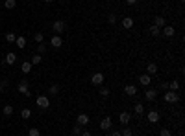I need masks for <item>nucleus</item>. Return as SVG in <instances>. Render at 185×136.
I'll list each match as a JSON object with an SVG mask.
<instances>
[{"instance_id":"nucleus-1","label":"nucleus","mask_w":185,"mask_h":136,"mask_svg":"<svg viewBox=\"0 0 185 136\" xmlns=\"http://www.w3.org/2000/svg\"><path fill=\"white\" fill-rule=\"evenodd\" d=\"M163 99H165V103H178V101H180V96H178V92L165 90V94H163Z\"/></svg>"},{"instance_id":"nucleus-2","label":"nucleus","mask_w":185,"mask_h":136,"mask_svg":"<svg viewBox=\"0 0 185 136\" xmlns=\"http://www.w3.org/2000/svg\"><path fill=\"white\" fill-rule=\"evenodd\" d=\"M35 103H37L39 109H48V107H50V98H48V96H37V98H35Z\"/></svg>"},{"instance_id":"nucleus-3","label":"nucleus","mask_w":185,"mask_h":136,"mask_svg":"<svg viewBox=\"0 0 185 136\" xmlns=\"http://www.w3.org/2000/svg\"><path fill=\"white\" fill-rule=\"evenodd\" d=\"M104 81H106V77H104L102 72H96V74H93V77H91V83H93L95 87H102Z\"/></svg>"},{"instance_id":"nucleus-4","label":"nucleus","mask_w":185,"mask_h":136,"mask_svg":"<svg viewBox=\"0 0 185 136\" xmlns=\"http://www.w3.org/2000/svg\"><path fill=\"white\" fill-rule=\"evenodd\" d=\"M89 122H91V118H89V114H87V112H82V114H78V116H76V123H78V125H82V127H87V125H89Z\"/></svg>"},{"instance_id":"nucleus-5","label":"nucleus","mask_w":185,"mask_h":136,"mask_svg":"<svg viewBox=\"0 0 185 136\" xmlns=\"http://www.w3.org/2000/svg\"><path fill=\"white\" fill-rule=\"evenodd\" d=\"M52 29H54L56 35H59V33H63V31L67 29V24H65L63 20H56V22L52 24Z\"/></svg>"},{"instance_id":"nucleus-6","label":"nucleus","mask_w":185,"mask_h":136,"mask_svg":"<svg viewBox=\"0 0 185 136\" xmlns=\"http://www.w3.org/2000/svg\"><path fill=\"white\" fill-rule=\"evenodd\" d=\"M146 118H148L150 123H158V122L161 120V114H159V111H148V112H146Z\"/></svg>"},{"instance_id":"nucleus-7","label":"nucleus","mask_w":185,"mask_h":136,"mask_svg":"<svg viewBox=\"0 0 185 136\" xmlns=\"http://www.w3.org/2000/svg\"><path fill=\"white\" fill-rule=\"evenodd\" d=\"M111 127H113V120H111L109 116H106V118L100 120V129H102V131H109Z\"/></svg>"},{"instance_id":"nucleus-8","label":"nucleus","mask_w":185,"mask_h":136,"mask_svg":"<svg viewBox=\"0 0 185 136\" xmlns=\"http://www.w3.org/2000/svg\"><path fill=\"white\" fill-rule=\"evenodd\" d=\"M50 46H52V48H61V46H63L61 35H56V33H54V37L50 39Z\"/></svg>"},{"instance_id":"nucleus-9","label":"nucleus","mask_w":185,"mask_h":136,"mask_svg":"<svg viewBox=\"0 0 185 136\" xmlns=\"http://www.w3.org/2000/svg\"><path fill=\"white\" fill-rule=\"evenodd\" d=\"M139 83H141L143 87H150V83H152V76H148V74H141V76H139Z\"/></svg>"},{"instance_id":"nucleus-10","label":"nucleus","mask_w":185,"mask_h":136,"mask_svg":"<svg viewBox=\"0 0 185 136\" xmlns=\"http://www.w3.org/2000/svg\"><path fill=\"white\" fill-rule=\"evenodd\" d=\"M17 90H19L20 94L30 92V88H28V81H26V79H20V81H19V85H17Z\"/></svg>"},{"instance_id":"nucleus-11","label":"nucleus","mask_w":185,"mask_h":136,"mask_svg":"<svg viewBox=\"0 0 185 136\" xmlns=\"http://www.w3.org/2000/svg\"><path fill=\"white\" fill-rule=\"evenodd\" d=\"M120 24H122V28H124V29H132L135 22H133V18H132V17H124Z\"/></svg>"},{"instance_id":"nucleus-12","label":"nucleus","mask_w":185,"mask_h":136,"mask_svg":"<svg viewBox=\"0 0 185 136\" xmlns=\"http://www.w3.org/2000/svg\"><path fill=\"white\" fill-rule=\"evenodd\" d=\"M163 35H165L167 39L174 37V35H176V29H174V26H163Z\"/></svg>"},{"instance_id":"nucleus-13","label":"nucleus","mask_w":185,"mask_h":136,"mask_svg":"<svg viewBox=\"0 0 185 136\" xmlns=\"http://www.w3.org/2000/svg\"><path fill=\"white\" fill-rule=\"evenodd\" d=\"M156 96H158V90H156V88H146V92H145L146 101H154V99H156Z\"/></svg>"},{"instance_id":"nucleus-14","label":"nucleus","mask_w":185,"mask_h":136,"mask_svg":"<svg viewBox=\"0 0 185 136\" xmlns=\"http://www.w3.org/2000/svg\"><path fill=\"white\" fill-rule=\"evenodd\" d=\"M130 120H132V114H130V112H120V114H119V122H120L122 125H128Z\"/></svg>"},{"instance_id":"nucleus-15","label":"nucleus","mask_w":185,"mask_h":136,"mask_svg":"<svg viewBox=\"0 0 185 136\" xmlns=\"http://www.w3.org/2000/svg\"><path fill=\"white\" fill-rule=\"evenodd\" d=\"M32 68H33V64H32L30 61H24V63L20 64V72H22V74H30Z\"/></svg>"},{"instance_id":"nucleus-16","label":"nucleus","mask_w":185,"mask_h":136,"mask_svg":"<svg viewBox=\"0 0 185 136\" xmlns=\"http://www.w3.org/2000/svg\"><path fill=\"white\" fill-rule=\"evenodd\" d=\"M124 94L126 96H135L137 94V87L135 85H126L124 87Z\"/></svg>"},{"instance_id":"nucleus-17","label":"nucleus","mask_w":185,"mask_h":136,"mask_svg":"<svg viewBox=\"0 0 185 136\" xmlns=\"http://www.w3.org/2000/svg\"><path fill=\"white\" fill-rule=\"evenodd\" d=\"M154 26H158L159 29H161L163 26H167V22H165V17H161V15H158V17L154 18Z\"/></svg>"},{"instance_id":"nucleus-18","label":"nucleus","mask_w":185,"mask_h":136,"mask_svg":"<svg viewBox=\"0 0 185 136\" xmlns=\"http://www.w3.org/2000/svg\"><path fill=\"white\" fill-rule=\"evenodd\" d=\"M7 64H15V61H17V53H13V52H9V53H6V59H4Z\"/></svg>"},{"instance_id":"nucleus-19","label":"nucleus","mask_w":185,"mask_h":136,"mask_svg":"<svg viewBox=\"0 0 185 136\" xmlns=\"http://www.w3.org/2000/svg\"><path fill=\"white\" fill-rule=\"evenodd\" d=\"M146 74H148V76L158 74V64H156V63H148V64H146Z\"/></svg>"},{"instance_id":"nucleus-20","label":"nucleus","mask_w":185,"mask_h":136,"mask_svg":"<svg viewBox=\"0 0 185 136\" xmlns=\"http://www.w3.org/2000/svg\"><path fill=\"white\" fill-rule=\"evenodd\" d=\"M15 44H17V48L24 50V48H26V37H17V39H15Z\"/></svg>"},{"instance_id":"nucleus-21","label":"nucleus","mask_w":185,"mask_h":136,"mask_svg":"<svg viewBox=\"0 0 185 136\" xmlns=\"http://www.w3.org/2000/svg\"><path fill=\"white\" fill-rule=\"evenodd\" d=\"M41 61H43V55H41V53H33V55H32V61H30V63H32V64L35 66V64H41Z\"/></svg>"},{"instance_id":"nucleus-22","label":"nucleus","mask_w":185,"mask_h":136,"mask_svg":"<svg viewBox=\"0 0 185 136\" xmlns=\"http://www.w3.org/2000/svg\"><path fill=\"white\" fill-rule=\"evenodd\" d=\"M133 112H135V114H145V105H143V103H135Z\"/></svg>"},{"instance_id":"nucleus-23","label":"nucleus","mask_w":185,"mask_h":136,"mask_svg":"<svg viewBox=\"0 0 185 136\" xmlns=\"http://www.w3.org/2000/svg\"><path fill=\"white\" fill-rule=\"evenodd\" d=\"M159 33H161V29L152 24V26H150V35H152V37H159Z\"/></svg>"},{"instance_id":"nucleus-24","label":"nucleus","mask_w":185,"mask_h":136,"mask_svg":"<svg viewBox=\"0 0 185 136\" xmlns=\"http://www.w3.org/2000/svg\"><path fill=\"white\" fill-rule=\"evenodd\" d=\"M169 90L178 92V90H180V83H178V81H170V83H169Z\"/></svg>"},{"instance_id":"nucleus-25","label":"nucleus","mask_w":185,"mask_h":136,"mask_svg":"<svg viewBox=\"0 0 185 136\" xmlns=\"http://www.w3.org/2000/svg\"><path fill=\"white\" fill-rule=\"evenodd\" d=\"M59 92V85H50V88H48V96H56Z\"/></svg>"},{"instance_id":"nucleus-26","label":"nucleus","mask_w":185,"mask_h":136,"mask_svg":"<svg viewBox=\"0 0 185 136\" xmlns=\"http://www.w3.org/2000/svg\"><path fill=\"white\" fill-rule=\"evenodd\" d=\"M4 6H6V9H15V7H17V2H15V0H4Z\"/></svg>"},{"instance_id":"nucleus-27","label":"nucleus","mask_w":185,"mask_h":136,"mask_svg":"<svg viewBox=\"0 0 185 136\" xmlns=\"http://www.w3.org/2000/svg\"><path fill=\"white\" fill-rule=\"evenodd\" d=\"M2 112H4V116H11V114H13V105H6V107L2 109Z\"/></svg>"},{"instance_id":"nucleus-28","label":"nucleus","mask_w":185,"mask_h":136,"mask_svg":"<svg viewBox=\"0 0 185 136\" xmlns=\"http://www.w3.org/2000/svg\"><path fill=\"white\" fill-rule=\"evenodd\" d=\"M30 116H32V111H30V109H22V111H20V118H22V120H28Z\"/></svg>"},{"instance_id":"nucleus-29","label":"nucleus","mask_w":185,"mask_h":136,"mask_svg":"<svg viewBox=\"0 0 185 136\" xmlns=\"http://www.w3.org/2000/svg\"><path fill=\"white\" fill-rule=\"evenodd\" d=\"M82 131H83V129H82V125H78V123H76V125L72 127V136H80V134H82Z\"/></svg>"},{"instance_id":"nucleus-30","label":"nucleus","mask_w":185,"mask_h":136,"mask_svg":"<svg viewBox=\"0 0 185 136\" xmlns=\"http://www.w3.org/2000/svg\"><path fill=\"white\" fill-rule=\"evenodd\" d=\"M15 39H17V35L13 33V31H9V33H6V41L11 44V42H15Z\"/></svg>"},{"instance_id":"nucleus-31","label":"nucleus","mask_w":185,"mask_h":136,"mask_svg":"<svg viewBox=\"0 0 185 136\" xmlns=\"http://www.w3.org/2000/svg\"><path fill=\"white\" fill-rule=\"evenodd\" d=\"M44 52H46V44H44V42H39V44H37V52H35V53H41V55H43Z\"/></svg>"},{"instance_id":"nucleus-32","label":"nucleus","mask_w":185,"mask_h":136,"mask_svg":"<svg viewBox=\"0 0 185 136\" xmlns=\"http://www.w3.org/2000/svg\"><path fill=\"white\" fill-rule=\"evenodd\" d=\"M98 88H100V96H102V98H107V96H109V88H107V87L102 85V87H98Z\"/></svg>"},{"instance_id":"nucleus-33","label":"nucleus","mask_w":185,"mask_h":136,"mask_svg":"<svg viewBox=\"0 0 185 136\" xmlns=\"http://www.w3.org/2000/svg\"><path fill=\"white\" fill-rule=\"evenodd\" d=\"M28 136H41V131H39L37 127H32V129L28 131Z\"/></svg>"},{"instance_id":"nucleus-34","label":"nucleus","mask_w":185,"mask_h":136,"mask_svg":"<svg viewBox=\"0 0 185 136\" xmlns=\"http://www.w3.org/2000/svg\"><path fill=\"white\" fill-rule=\"evenodd\" d=\"M120 136H133V133H132L130 127H124V129L120 131Z\"/></svg>"},{"instance_id":"nucleus-35","label":"nucleus","mask_w":185,"mask_h":136,"mask_svg":"<svg viewBox=\"0 0 185 136\" xmlns=\"http://www.w3.org/2000/svg\"><path fill=\"white\" fill-rule=\"evenodd\" d=\"M159 136H172V133H170V129L163 127V129H159Z\"/></svg>"},{"instance_id":"nucleus-36","label":"nucleus","mask_w":185,"mask_h":136,"mask_svg":"<svg viewBox=\"0 0 185 136\" xmlns=\"http://www.w3.org/2000/svg\"><path fill=\"white\" fill-rule=\"evenodd\" d=\"M107 22H109V24H115V22H117V15H115V13H109V15H107Z\"/></svg>"},{"instance_id":"nucleus-37","label":"nucleus","mask_w":185,"mask_h":136,"mask_svg":"<svg viewBox=\"0 0 185 136\" xmlns=\"http://www.w3.org/2000/svg\"><path fill=\"white\" fill-rule=\"evenodd\" d=\"M33 39H35V42H37V44L44 41V37H43V33H35V35H33Z\"/></svg>"},{"instance_id":"nucleus-38","label":"nucleus","mask_w":185,"mask_h":136,"mask_svg":"<svg viewBox=\"0 0 185 136\" xmlns=\"http://www.w3.org/2000/svg\"><path fill=\"white\" fill-rule=\"evenodd\" d=\"M6 88H7V81H6V79H2V81H0V92H4Z\"/></svg>"},{"instance_id":"nucleus-39","label":"nucleus","mask_w":185,"mask_h":136,"mask_svg":"<svg viewBox=\"0 0 185 136\" xmlns=\"http://www.w3.org/2000/svg\"><path fill=\"white\" fill-rule=\"evenodd\" d=\"M159 90H169V83H159Z\"/></svg>"},{"instance_id":"nucleus-40","label":"nucleus","mask_w":185,"mask_h":136,"mask_svg":"<svg viewBox=\"0 0 185 136\" xmlns=\"http://www.w3.org/2000/svg\"><path fill=\"white\" fill-rule=\"evenodd\" d=\"M126 4H128V6H133V4H137V0H126Z\"/></svg>"},{"instance_id":"nucleus-41","label":"nucleus","mask_w":185,"mask_h":136,"mask_svg":"<svg viewBox=\"0 0 185 136\" xmlns=\"http://www.w3.org/2000/svg\"><path fill=\"white\" fill-rule=\"evenodd\" d=\"M80 136H93V134H91L89 131H82V134H80Z\"/></svg>"},{"instance_id":"nucleus-42","label":"nucleus","mask_w":185,"mask_h":136,"mask_svg":"<svg viewBox=\"0 0 185 136\" xmlns=\"http://www.w3.org/2000/svg\"><path fill=\"white\" fill-rule=\"evenodd\" d=\"M111 136H120V131H113V133H111Z\"/></svg>"},{"instance_id":"nucleus-43","label":"nucleus","mask_w":185,"mask_h":136,"mask_svg":"<svg viewBox=\"0 0 185 136\" xmlns=\"http://www.w3.org/2000/svg\"><path fill=\"white\" fill-rule=\"evenodd\" d=\"M44 2H54V0H44Z\"/></svg>"}]
</instances>
